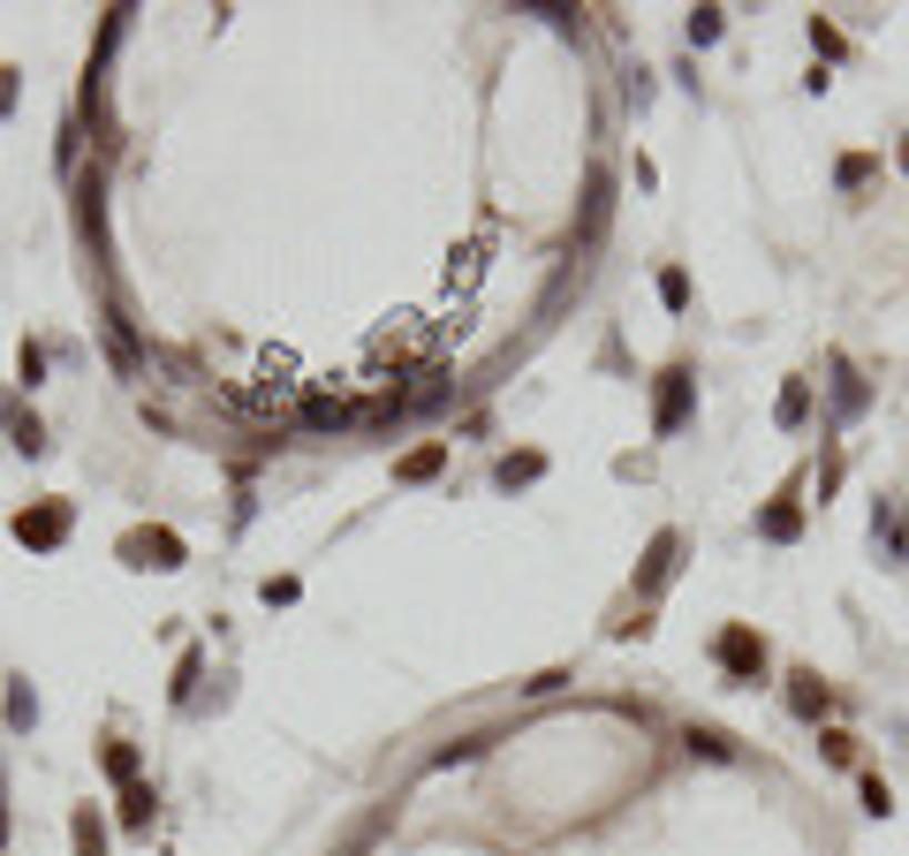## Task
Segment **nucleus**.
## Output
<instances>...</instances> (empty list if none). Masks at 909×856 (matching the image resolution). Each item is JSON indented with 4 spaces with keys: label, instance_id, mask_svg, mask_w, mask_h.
Wrapping results in <instances>:
<instances>
[{
    "label": "nucleus",
    "instance_id": "obj_18",
    "mask_svg": "<svg viewBox=\"0 0 909 856\" xmlns=\"http://www.w3.org/2000/svg\"><path fill=\"white\" fill-rule=\"evenodd\" d=\"M8 432H16V447H23V455H46V425H39V417H16V410H8Z\"/></svg>",
    "mask_w": 909,
    "mask_h": 856
},
{
    "label": "nucleus",
    "instance_id": "obj_19",
    "mask_svg": "<svg viewBox=\"0 0 909 856\" xmlns=\"http://www.w3.org/2000/svg\"><path fill=\"white\" fill-rule=\"evenodd\" d=\"M690 751L697 758H736V743H728L720 728H690Z\"/></svg>",
    "mask_w": 909,
    "mask_h": 856
},
{
    "label": "nucleus",
    "instance_id": "obj_27",
    "mask_svg": "<svg viewBox=\"0 0 909 856\" xmlns=\"http://www.w3.org/2000/svg\"><path fill=\"white\" fill-rule=\"evenodd\" d=\"M198 667H205V652H182V683H174V697L190 705V689H198Z\"/></svg>",
    "mask_w": 909,
    "mask_h": 856
},
{
    "label": "nucleus",
    "instance_id": "obj_17",
    "mask_svg": "<svg viewBox=\"0 0 909 856\" xmlns=\"http://www.w3.org/2000/svg\"><path fill=\"white\" fill-rule=\"evenodd\" d=\"M39 721V697H31V683H8V728H31Z\"/></svg>",
    "mask_w": 909,
    "mask_h": 856
},
{
    "label": "nucleus",
    "instance_id": "obj_5",
    "mask_svg": "<svg viewBox=\"0 0 909 856\" xmlns=\"http://www.w3.org/2000/svg\"><path fill=\"white\" fill-rule=\"evenodd\" d=\"M303 425L311 432H349V425H364V410L342 402V394H311V402H303Z\"/></svg>",
    "mask_w": 909,
    "mask_h": 856
},
{
    "label": "nucleus",
    "instance_id": "obj_2",
    "mask_svg": "<svg viewBox=\"0 0 909 856\" xmlns=\"http://www.w3.org/2000/svg\"><path fill=\"white\" fill-rule=\"evenodd\" d=\"M690 410H697V372L690 364H667V372H659V402H652V432H659V440L683 432Z\"/></svg>",
    "mask_w": 909,
    "mask_h": 856
},
{
    "label": "nucleus",
    "instance_id": "obj_1",
    "mask_svg": "<svg viewBox=\"0 0 909 856\" xmlns=\"http://www.w3.org/2000/svg\"><path fill=\"white\" fill-rule=\"evenodd\" d=\"M713 659H720L736 683H766V659H774V652H766V637H758L750 622H728V630L713 637Z\"/></svg>",
    "mask_w": 909,
    "mask_h": 856
},
{
    "label": "nucleus",
    "instance_id": "obj_15",
    "mask_svg": "<svg viewBox=\"0 0 909 856\" xmlns=\"http://www.w3.org/2000/svg\"><path fill=\"white\" fill-rule=\"evenodd\" d=\"M811 417V380H788L780 386V425H804Z\"/></svg>",
    "mask_w": 909,
    "mask_h": 856
},
{
    "label": "nucleus",
    "instance_id": "obj_4",
    "mask_svg": "<svg viewBox=\"0 0 909 856\" xmlns=\"http://www.w3.org/2000/svg\"><path fill=\"white\" fill-rule=\"evenodd\" d=\"M122 561L130 568H182V538L174 531H130L122 538Z\"/></svg>",
    "mask_w": 909,
    "mask_h": 856
},
{
    "label": "nucleus",
    "instance_id": "obj_25",
    "mask_svg": "<svg viewBox=\"0 0 909 856\" xmlns=\"http://www.w3.org/2000/svg\"><path fill=\"white\" fill-rule=\"evenodd\" d=\"M819 743H826V758H834V766H849V758H857V735H841V728L819 735Z\"/></svg>",
    "mask_w": 909,
    "mask_h": 856
},
{
    "label": "nucleus",
    "instance_id": "obj_12",
    "mask_svg": "<svg viewBox=\"0 0 909 856\" xmlns=\"http://www.w3.org/2000/svg\"><path fill=\"white\" fill-rule=\"evenodd\" d=\"M834 410H841V417H857V410H865V380L849 372V356H834Z\"/></svg>",
    "mask_w": 909,
    "mask_h": 856
},
{
    "label": "nucleus",
    "instance_id": "obj_22",
    "mask_svg": "<svg viewBox=\"0 0 909 856\" xmlns=\"http://www.w3.org/2000/svg\"><path fill=\"white\" fill-rule=\"evenodd\" d=\"M720 39V8H697L690 16V46H713Z\"/></svg>",
    "mask_w": 909,
    "mask_h": 856
},
{
    "label": "nucleus",
    "instance_id": "obj_28",
    "mask_svg": "<svg viewBox=\"0 0 909 856\" xmlns=\"http://www.w3.org/2000/svg\"><path fill=\"white\" fill-rule=\"evenodd\" d=\"M0 849H8V812H0Z\"/></svg>",
    "mask_w": 909,
    "mask_h": 856
},
{
    "label": "nucleus",
    "instance_id": "obj_14",
    "mask_svg": "<svg viewBox=\"0 0 909 856\" xmlns=\"http://www.w3.org/2000/svg\"><path fill=\"white\" fill-rule=\"evenodd\" d=\"M493 477H501V485H531V477H546V455H501Z\"/></svg>",
    "mask_w": 909,
    "mask_h": 856
},
{
    "label": "nucleus",
    "instance_id": "obj_11",
    "mask_svg": "<svg viewBox=\"0 0 909 856\" xmlns=\"http://www.w3.org/2000/svg\"><path fill=\"white\" fill-rule=\"evenodd\" d=\"M152 804H160V788H152V781H130V788H122V826L144 834V826H152Z\"/></svg>",
    "mask_w": 909,
    "mask_h": 856
},
{
    "label": "nucleus",
    "instance_id": "obj_20",
    "mask_svg": "<svg viewBox=\"0 0 909 856\" xmlns=\"http://www.w3.org/2000/svg\"><path fill=\"white\" fill-rule=\"evenodd\" d=\"M107 773H114V781H122V788H130V781H137V751H130V743H122V735H114V743H107Z\"/></svg>",
    "mask_w": 909,
    "mask_h": 856
},
{
    "label": "nucleus",
    "instance_id": "obj_16",
    "mask_svg": "<svg viewBox=\"0 0 909 856\" xmlns=\"http://www.w3.org/2000/svg\"><path fill=\"white\" fill-rule=\"evenodd\" d=\"M871 174H879V160H871V152H849V160L834 168V182H841V190H865Z\"/></svg>",
    "mask_w": 909,
    "mask_h": 856
},
{
    "label": "nucleus",
    "instance_id": "obj_10",
    "mask_svg": "<svg viewBox=\"0 0 909 856\" xmlns=\"http://www.w3.org/2000/svg\"><path fill=\"white\" fill-rule=\"evenodd\" d=\"M447 471V447H417V455H402V463H394V477H402V485H425V477H440Z\"/></svg>",
    "mask_w": 909,
    "mask_h": 856
},
{
    "label": "nucleus",
    "instance_id": "obj_9",
    "mask_svg": "<svg viewBox=\"0 0 909 856\" xmlns=\"http://www.w3.org/2000/svg\"><path fill=\"white\" fill-rule=\"evenodd\" d=\"M69 842H77V856H107V818L91 812V804H77L69 812Z\"/></svg>",
    "mask_w": 909,
    "mask_h": 856
},
{
    "label": "nucleus",
    "instance_id": "obj_24",
    "mask_svg": "<svg viewBox=\"0 0 909 856\" xmlns=\"http://www.w3.org/2000/svg\"><path fill=\"white\" fill-rule=\"evenodd\" d=\"M811 46H819V53H834V61H841V53H849V39H841V31H834V23H811Z\"/></svg>",
    "mask_w": 909,
    "mask_h": 856
},
{
    "label": "nucleus",
    "instance_id": "obj_26",
    "mask_svg": "<svg viewBox=\"0 0 909 856\" xmlns=\"http://www.w3.org/2000/svg\"><path fill=\"white\" fill-rule=\"evenodd\" d=\"M659 296H667V303H675V311H683V303H690V281H683V273L667 265V273H659Z\"/></svg>",
    "mask_w": 909,
    "mask_h": 856
},
{
    "label": "nucleus",
    "instance_id": "obj_29",
    "mask_svg": "<svg viewBox=\"0 0 909 856\" xmlns=\"http://www.w3.org/2000/svg\"><path fill=\"white\" fill-rule=\"evenodd\" d=\"M902 168H909V144H902Z\"/></svg>",
    "mask_w": 909,
    "mask_h": 856
},
{
    "label": "nucleus",
    "instance_id": "obj_21",
    "mask_svg": "<svg viewBox=\"0 0 909 856\" xmlns=\"http://www.w3.org/2000/svg\"><path fill=\"white\" fill-rule=\"evenodd\" d=\"M865 812H871V818H887V812H895V788H887L879 773H865Z\"/></svg>",
    "mask_w": 909,
    "mask_h": 856
},
{
    "label": "nucleus",
    "instance_id": "obj_6",
    "mask_svg": "<svg viewBox=\"0 0 909 856\" xmlns=\"http://www.w3.org/2000/svg\"><path fill=\"white\" fill-rule=\"evenodd\" d=\"M826 705H834V697H826V683L811 675V667H796V675H788V713H796V721H819Z\"/></svg>",
    "mask_w": 909,
    "mask_h": 856
},
{
    "label": "nucleus",
    "instance_id": "obj_7",
    "mask_svg": "<svg viewBox=\"0 0 909 856\" xmlns=\"http://www.w3.org/2000/svg\"><path fill=\"white\" fill-rule=\"evenodd\" d=\"M675 554H683V538H675V531H659V538H652V554H645V576H637V592H645V600L675 576Z\"/></svg>",
    "mask_w": 909,
    "mask_h": 856
},
{
    "label": "nucleus",
    "instance_id": "obj_8",
    "mask_svg": "<svg viewBox=\"0 0 909 856\" xmlns=\"http://www.w3.org/2000/svg\"><path fill=\"white\" fill-rule=\"evenodd\" d=\"M758 538H774V546H788V538H804V508H796V501L780 493L774 508L758 515Z\"/></svg>",
    "mask_w": 909,
    "mask_h": 856
},
{
    "label": "nucleus",
    "instance_id": "obj_13",
    "mask_svg": "<svg viewBox=\"0 0 909 856\" xmlns=\"http://www.w3.org/2000/svg\"><path fill=\"white\" fill-rule=\"evenodd\" d=\"M871 531L887 538V554H895V561L909 554V531H902V508H895V501H879V508H871Z\"/></svg>",
    "mask_w": 909,
    "mask_h": 856
},
{
    "label": "nucleus",
    "instance_id": "obj_3",
    "mask_svg": "<svg viewBox=\"0 0 909 856\" xmlns=\"http://www.w3.org/2000/svg\"><path fill=\"white\" fill-rule=\"evenodd\" d=\"M16 538H23V546H39V554H53V546L69 538V508H61V501L23 508V515H16Z\"/></svg>",
    "mask_w": 909,
    "mask_h": 856
},
{
    "label": "nucleus",
    "instance_id": "obj_23",
    "mask_svg": "<svg viewBox=\"0 0 909 856\" xmlns=\"http://www.w3.org/2000/svg\"><path fill=\"white\" fill-rule=\"evenodd\" d=\"M16 372H23V386H39V380H46V349H39V342H23V356H16Z\"/></svg>",
    "mask_w": 909,
    "mask_h": 856
}]
</instances>
